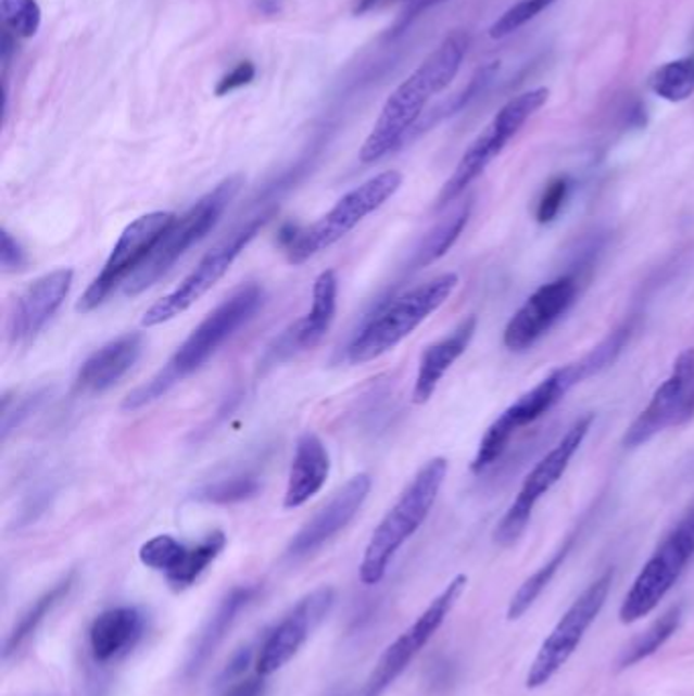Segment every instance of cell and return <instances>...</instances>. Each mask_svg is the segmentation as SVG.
<instances>
[{
	"label": "cell",
	"instance_id": "1",
	"mask_svg": "<svg viewBox=\"0 0 694 696\" xmlns=\"http://www.w3.org/2000/svg\"><path fill=\"white\" fill-rule=\"evenodd\" d=\"M468 35L454 31L405 78L383 104L377 123L361 147V162L375 163L393 153L416 129L432 98L453 84L467 58Z\"/></svg>",
	"mask_w": 694,
	"mask_h": 696
},
{
	"label": "cell",
	"instance_id": "2",
	"mask_svg": "<svg viewBox=\"0 0 694 696\" xmlns=\"http://www.w3.org/2000/svg\"><path fill=\"white\" fill-rule=\"evenodd\" d=\"M263 302L265 292L258 283H242L241 288H237L195 326L162 371L151 377L146 385L130 391L123 402V409L135 412L157 402L169 389L176 388L186 377L204 367L241 326L253 320Z\"/></svg>",
	"mask_w": 694,
	"mask_h": 696
},
{
	"label": "cell",
	"instance_id": "3",
	"mask_svg": "<svg viewBox=\"0 0 694 696\" xmlns=\"http://www.w3.org/2000/svg\"><path fill=\"white\" fill-rule=\"evenodd\" d=\"M456 286V274H442L377 306L349 344V363L365 365L393 351L440 306H444Z\"/></svg>",
	"mask_w": 694,
	"mask_h": 696
},
{
	"label": "cell",
	"instance_id": "4",
	"mask_svg": "<svg viewBox=\"0 0 694 696\" xmlns=\"http://www.w3.org/2000/svg\"><path fill=\"white\" fill-rule=\"evenodd\" d=\"M446 472H449V460L442 456L428 460L418 470V474L402 493V497L375 528L358 568L361 583L367 586L381 583L393 556L412 535L420 530L421 523L430 516L437 503L438 493L444 485Z\"/></svg>",
	"mask_w": 694,
	"mask_h": 696
},
{
	"label": "cell",
	"instance_id": "5",
	"mask_svg": "<svg viewBox=\"0 0 694 696\" xmlns=\"http://www.w3.org/2000/svg\"><path fill=\"white\" fill-rule=\"evenodd\" d=\"M402 184L404 176L389 169L342 195L332 211L326 212L314 225L306 228L288 225L281 232V246L288 261L293 265H302L328 246L339 243L340 239L358 227V223H363L369 214L379 211L389 198H393Z\"/></svg>",
	"mask_w": 694,
	"mask_h": 696
},
{
	"label": "cell",
	"instance_id": "6",
	"mask_svg": "<svg viewBox=\"0 0 694 696\" xmlns=\"http://www.w3.org/2000/svg\"><path fill=\"white\" fill-rule=\"evenodd\" d=\"M244 178L230 176L223 179L209 194L202 195L194 206L167 228L162 241L153 249L143 267L125 283L127 295H139L149 290L160 277L165 276L195 243H200L220 223L232 200L241 192Z\"/></svg>",
	"mask_w": 694,
	"mask_h": 696
},
{
	"label": "cell",
	"instance_id": "7",
	"mask_svg": "<svg viewBox=\"0 0 694 696\" xmlns=\"http://www.w3.org/2000/svg\"><path fill=\"white\" fill-rule=\"evenodd\" d=\"M548 88L540 86L517 94L501 106L500 113L493 116L483 132L468 145L460 162L456 163L453 176L442 186L437 198L438 211L446 208L475 179L483 176L484 169L500 157L507 143L548 102Z\"/></svg>",
	"mask_w": 694,
	"mask_h": 696
},
{
	"label": "cell",
	"instance_id": "8",
	"mask_svg": "<svg viewBox=\"0 0 694 696\" xmlns=\"http://www.w3.org/2000/svg\"><path fill=\"white\" fill-rule=\"evenodd\" d=\"M584 379H589V372L582 367L579 358L565 367L554 369L538 385L526 391L487 428L484 436L479 442L477 454L470 463V470L475 474H481L489 467H493L500 460L501 454L505 453L509 440L516 432L540 420L542 416H546L552 407H556L565 400L570 389L577 388Z\"/></svg>",
	"mask_w": 694,
	"mask_h": 696
},
{
	"label": "cell",
	"instance_id": "9",
	"mask_svg": "<svg viewBox=\"0 0 694 696\" xmlns=\"http://www.w3.org/2000/svg\"><path fill=\"white\" fill-rule=\"evenodd\" d=\"M693 558L694 503L664 537L631 584L630 593L619 609L621 623L628 625L649 616L670 593Z\"/></svg>",
	"mask_w": 694,
	"mask_h": 696
},
{
	"label": "cell",
	"instance_id": "10",
	"mask_svg": "<svg viewBox=\"0 0 694 696\" xmlns=\"http://www.w3.org/2000/svg\"><path fill=\"white\" fill-rule=\"evenodd\" d=\"M272 216H274V212L258 214L255 218H251L247 225H242L239 230H235L223 243L216 244L174 292L167 293L160 302H155L151 308L147 309L141 325L147 328L162 326L178 318L179 314H184L186 309L192 308L202 295L211 292L212 288L227 276L232 263L257 237L261 228L267 225V220Z\"/></svg>",
	"mask_w": 694,
	"mask_h": 696
},
{
	"label": "cell",
	"instance_id": "11",
	"mask_svg": "<svg viewBox=\"0 0 694 696\" xmlns=\"http://www.w3.org/2000/svg\"><path fill=\"white\" fill-rule=\"evenodd\" d=\"M593 421H595L593 414H586V416H582V418L575 421L566 430L565 436L556 442V446L526 477V481L519 489L516 499L509 505L505 516L501 518L500 526L495 528L493 540L500 546L516 544L521 534L526 532V528H528V523L532 519L535 505L548 493L552 486L556 485L565 477L566 469L570 467V460L575 458V454L579 453L584 438L589 436V430H591Z\"/></svg>",
	"mask_w": 694,
	"mask_h": 696
},
{
	"label": "cell",
	"instance_id": "12",
	"mask_svg": "<svg viewBox=\"0 0 694 696\" xmlns=\"http://www.w3.org/2000/svg\"><path fill=\"white\" fill-rule=\"evenodd\" d=\"M174 220L176 214L172 212H149L133 220L129 227L123 230L121 239L114 244L111 257L104 263L97 279L90 283V288L84 292L76 309L81 314H88L102 306L121 283H127L130 277L143 267V263L162 241L167 228L174 225Z\"/></svg>",
	"mask_w": 694,
	"mask_h": 696
},
{
	"label": "cell",
	"instance_id": "13",
	"mask_svg": "<svg viewBox=\"0 0 694 696\" xmlns=\"http://www.w3.org/2000/svg\"><path fill=\"white\" fill-rule=\"evenodd\" d=\"M614 584V570H605L595 583L589 584L575 600L556 628L544 640L538 656L533 658L532 666L526 676L528 688H540L556 676V672L572 658V654L581 646L584 633L593 625L605 600L609 597Z\"/></svg>",
	"mask_w": 694,
	"mask_h": 696
},
{
	"label": "cell",
	"instance_id": "14",
	"mask_svg": "<svg viewBox=\"0 0 694 696\" xmlns=\"http://www.w3.org/2000/svg\"><path fill=\"white\" fill-rule=\"evenodd\" d=\"M467 583L465 574L454 577L437 599L428 605V609L386 649L381 660L373 668L371 676L365 682L361 696H381L404 674L405 668L428 646L446 617L451 616L456 600L465 593Z\"/></svg>",
	"mask_w": 694,
	"mask_h": 696
},
{
	"label": "cell",
	"instance_id": "15",
	"mask_svg": "<svg viewBox=\"0 0 694 696\" xmlns=\"http://www.w3.org/2000/svg\"><path fill=\"white\" fill-rule=\"evenodd\" d=\"M694 418V349L682 351L672 371L654 391L646 409L633 420L626 436V448H640L668 428H680Z\"/></svg>",
	"mask_w": 694,
	"mask_h": 696
},
{
	"label": "cell",
	"instance_id": "16",
	"mask_svg": "<svg viewBox=\"0 0 694 696\" xmlns=\"http://www.w3.org/2000/svg\"><path fill=\"white\" fill-rule=\"evenodd\" d=\"M579 277L565 274L540 286L509 318L503 330V344L514 353L532 349L544 334H548L579 298Z\"/></svg>",
	"mask_w": 694,
	"mask_h": 696
},
{
	"label": "cell",
	"instance_id": "17",
	"mask_svg": "<svg viewBox=\"0 0 694 696\" xmlns=\"http://www.w3.org/2000/svg\"><path fill=\"white\" fill-rule=\"evenodd\" d=\"M227 548V535L220 530L206 535L198 544L186 546L174 535H155L139 551V560L147 568L162 572L172 589L184 591L209 570L212 562Z\"/></svg>",
	"mask_w": 694,
	"mask_h": 696
},
{
	"label": "cell",
	"instance_id": "18",
	"mask_svg": "<svg viewBox=\"0 0 694 696\" xmlns=\"http://www.w3.org/2000/svg\"><path fill=\"white\" fill-rule=\"evenodd\" d=\"M335 605V591L320 586L300 600L290 616L267 635L257 658L258 676H272L304 648L307 637L323 623Z\"/></svg>",
	"mask_w": 694,
	"mask_h": 696
},
{
	"label": "cell",
	"instance_id": "19",
	"mask_svg": "<svg viewBox=\"0 0 694 696\" xmlns=\"http://www.w3.org/2000/svg\"><path fill=\"white\" fill-rule=\"evenodd\" d=\"M337 298H339V279L335 271H324L314 281L312 306L306 316L288 326L263 356L265 365H277L293 355L314 349L328 334L337 316Z\"/></svg>",
	"mask_w": 694,
	"mask_h": 696
},
{
	"label": "cell",
	"instance_id": "20",
	"mask_svg": "<svg viewBox=\"0 0 694 696\" xmlns=\"http://www.w3.org/2000/svg\"><path fill=\"white\" fill-rule=\"evenodd\" d=\"M371 486V477L367 472H358L351 481H346L344 486H340L335 497L326 503L323 509H318L314 518L293 535L288 548L291 558H302L323 548L326 542H330L335 535L342 532L367 502Z\"/></svg>",
	"mask_w": 694,
	"mask_h": 696
},
{
	"label": "cell",
	"instance_id": "21",
	"mask_svg": "<svg viewBox=\"0 0 694 696\" xmlns=\"http://www.w3.org/2000/svg\"><path fill=\"white\" fill-rule=\"evenodd\" d=\"M74 283L72 269H55L35 279L25 292L18 295L9 320V341L13 346H23L48 326L55 312L62 308Z\"/></svg>",
	"mask_w": 694,
	"mask_h": 696
},
{
	"label": "cell",
	"instance_id": "22",
	"mask_svg": "<svg viewBox=\"0 0 694 696\" xmlns=\"http://www.w3.org/2000/svg\"><path fill=\"white\" fill-rule=\"evenodd\" d=\"M143 334L129 332L106 342L81 363L74 389L81 395H97L114 388L135 367L143 353Z\"/></svg>",
	"mask_w": 694,
	"mask_h": 696
},
{
	"label": "cell",
	"instance_id": "23",
	"mask_svg": "<svg viewBox=\"0 0 694 696\" xmlns=\"http://www.w3.org/2000/svg\"><path fill=\"white\" fill-rule=\"evenodd\" d=\"M477 325H479L477 316L470 314L465 320L458 322L451 334H446L442 341L430 344L421 353L420 367H418L414 393H412L414 404L421 405L430 402L444 375L451 371L454 363L467 353L468 344L477 332Z\"/></svg>",
	"mask_w": 694,
	"mask_h": 696
},
{
	"label": "cell",
	"instance_id": "24",
	"mask_svg": "<svg viewBox=\"0 0 694 696\" xmlns=\"http://www.w3.org/2000/svg\"><path fill=\"white\" fill-rule=\"evenodd\" d=\"M330 474V454L323 440L306 432L298 438L295 453L291 458L288 489L283 495V507L295 509L310 502L323 491Z\"/></svg>",
	"mask_w": 694,
	"mask_h": 696
},
{
	"label": "cell",
	"instance_id": "25",
	"mask_svg": "<svg viewBox=\"0 0 694 696\" xmlns=\"http://www.w3.org/2000/svg\"><path fill=\"white\" fill-rule=\"evenodd\" d=\"M146 633V616L137 607H113L94 619L90 628L92 658L106 665L125 656Z\"/></svg>",
	"mask_w": 694,
	"mask_h": 696
},
{
	"label": "cell",
	"instance_id": "26",
	"mask_svg": "<svg viewBox=\"0 0 694 696\" xmlns=\"http://www.w3.org/2000/svg\"><path fill=\"white\" fill-rule=\"evenodd\" d=\"M253 597H255V589L237 586L218 605L216 613L209 619V623L202 628V632L195 640L194 649H192L190 660L186 666L190 676L198 674L204 668V665L211 660L212 654L225 642L228 630L237 621V616L253 600Z\"/></svg>",
	"mask_w": 694,
	"mask_h": 696
},
{
	"label": "cell",
	"instance_id": "27",
	"mask_svg": "<svg viewBox=\"0 0 694 696\" xmlns=\"http://www.w3.org/2000/svg\"><path fill=\"white\" fill-rule=\"evenodd\" d=\"M586 521H589V514H584L581 521L568 532V535L560 542V546L550 556L548 560H546L542 567L538 568L530 579H526V583L517 589L516 595L512 597L509 607H507V619H509V621H516V619L523 616V613L532 607L533 600L542 595V591H544V589L548 586L550 581L556 577L558 568L565 565L568 554L577 546L582 530L586 528Z\"/></svg>",
	"mask_w": 694,
	"mask_h": 696
},
{
	"label": "cell",
	"instance_id": "28",
	"mask_svg": "<svg viewBox=\"0 0 694 696\" xmlns=\"http://www.w3.org/2000/svg\"><path fill=\"white\" fill-rule=\"evenodd\" d=\"M470 211H472V204H470V200H467V202L458 204L446 218H442L437 227L430 228L424 235L418 246L414 249L407 269L420 271L424 267L437 263L440 257H444L453 249V244L458 241L460 232L467 227Z\"/></svg>",
	"mask_w": 694,
	"mask_h": 696
},
{
	"label": "cell",
	"instance_id": "29",
	"mask_svg": "<svg viewBox=\"0 0 694 696\" xmlns=\"http://www.w3.org/2000/svg\"><path fill=\"white\" fill-rule=\"evenodd\" d=\"M74 584H76V572H70L60 583L53 584L39 599L35 600L23 616L18 617L13 632L9 633V637L4 642V651H2L4 658L15 654L16 649L31 637L35 630L43 623V619L70 595Z\"/></svg>",
	"mask_w": 694,
	"mask_h": 696
},
{
	"label": "cell",
	"instance_id": "30",
	"mask_svg": "<svg viewBox=\"0 0 694 696\" xmlns=\"http://www.w3.org/2000/svg\"><path fill=\"white\" fill-rule=\"evenodd\" d=\"M682 619V605H674L670 607L660 619H656L646 632L642 633L630 648L626 649V654L621 656L619 668L626 670L631 666L644 662L649 656H654L658 649L663 648L664 644L677 633Z\"/></svg>",
	"mask_w": 694,
	"mask_h": 696
},
{
	"label": "cell",
	"instance_id": "31",
	"mask_svg": "<svg viewBox=\"0 0 694 696\" xmlns=\"http://www.w3.org/2000/svg\"><path fill=\"white\" fill-rule=\"evenodd\" d=\"M649 90L666 102H684L694 94V58L660 65L647 80Z\"/></svg>",
	"mask_w": 694,
	"mask_h": 696
},
{
	"label": "cell",
	"instance_id": "32",
	"mask_svg": "<svg viewBox=\"0 0 694 696\" xmlns=\"http://www.w3.org/2000/svg\"><path fill=\"white\" fill-rule=\"evenodd\" d=\"M258 489H261V481H258L257 474L239 472V474H232V477L198 489L195 499L216 503V505H230V503L247 502V499L255 497Z\"/></svg>",
	"mask_w": 694,
	"mask_h": 696
},
{
	"label": "cell",
	"instance_id": "33",
	"mask_svg": "<svg viewBox=\"0 0 694 696\" xmlns=\"http://www.w3.org/2000/svg\"><path fill=\"white\" fill-rule=\"evenodd\" d=\"M497 74H500V62H489V64H484L483 67H479V69L475 72V76L468 80L467 86H465L458 94H454V97L449 98L444 104H440L438 109H434V111L430 113L428 123H426V125H421L418 132L426 129V127H430V125H434V123L440 121V118H446V116H451V114H456L458 111H463V109H465L467 104H470L475 98L483 94L484 90L489 88V84L495 80V76H497Z\"/></svg>",
	"mask_w": 694,
	"mask_h": 696
},
{
	"label": "cell",
	"instance_id": "34",
	"mask_svg": "<svg viewBox=\"0 0 694 696\" xmlns=\"http://www.w3.org/2000/svg\"><path fill=\"white\" fill-rule=\"evenodd\" d=\"M556 0H517L503 15L489 27L491 39H505L517 29L528 25L535 16L542 15Z\"/></svg>",
	"mask_w": 694,
	"mask_h": 696
},
{
	"label": "cell",
	"instance_id": "35",
	"mask_svg": "<svg viewBox=\"0 0 694 696\" xmlns=\"http://www.w3.org/2000/svg\"><path fill=\"white\" fill-rule=\"evenodd\" d=\"M0 13L11 31L31 39L41 27V7L37 0H0Z\"/></svg>",
	"mask_w": 694,
	"mask_h": 696
},
{
	"label": "cell",
	"instance_id": "36",
	"mask_svg": "<svg viewBox=\"0 0 694 696\" xmlns=\"http://www.w3.org/2000/svg\"><path fill=\"white\" fill-rule=\"evenodd\" d=\"M570 188H572V181L568 176L550 179L548 186L544 188L535 206V220L540 225H550L552 220H556V216L565 208Z\"/></svg>",
	"mask_w": 694,
	"mask_h": 696
},
{
	"label": "cell",
	"instance_id": "37",
	"mask_svg": "<svg viewBox=\"0 0 694 696\" xmlns=\"http://www.w3.org/2000/svg\"><path fill=\"white\" fill-rule=\"evenodd\" d=\"M46 397H48V391H37V393L21 397L18 402H15V407L4 405L2 407V440H7L16 426H21L27 418H31V414L41 407Z\"/></svg>",
	"mask_w": 694,
	"mask_h": 696
},
{
	"label": "cell",
	"instance_id": "38",
	"mask_svg": "<svg viewBox=\"0 0 694 696\" xmlns=\"http://www.w3.org/2000/svg\"><path fill=\"white\" fill-rule=\"evenodd\" d=\"M255 76H257V67H255L253 62H249V60H247V62H239L228 74H225V76L218 80L216 88H214V94H216V97H227L230 92L241 90L244 86H249L251 81L255 80Z\"/></svg>",
	"mask_w": 694,
	"mask_h": 696
},
{
	"label": "cell",
	"instance_id": "39",
	"mask_svg": "<svg viewBox=\"0 0 694 696\" xmlns=\"http://www.w3.org/2000/svg\"><path fill=\"white\" fill-rule=\"evenodd\" d=\"M0 267L4 274H16L27 267V255L15 237L2 228L0 235Z\"/></svg>",
	"mask_w": 694,
	"mask_h": 696
},
{
	"label": "cell",
	"instance_id": "40",
	"mask_svg": "<svg viewBox=\"0 0 694 696\" xmlns=\"http://www.w3.org/2000/svg\"><path fill=\"white\" fill-rule=\"evenodd\" d=\"M442 2H446V0H405L400 15L395 18V23L391 25V29H389V37H391V39H393V37H400L402 33L407 31V27H409L418 16L424 15V13L430 11V9H434L438 4H442Z\"/></svg>",
	"mask_w": 694,
	"mask_h": 696
},
{
	"label": "cell",
	"instance_id": "41",
	"mask_svg": "<svg viewBox=\"0 0 694 696\" xmlns=\"http://www.w3.org/2000/svg\"><path fill=\"white\" fill-rule=\"evenodd\" d=\"M263 695V682L253 679V681H242L235 684L230 691L223 696H261Z\"/></svg>",
	"mask_w": 694,
	"mask_h": 696
},
{
	"label": "cell",
	"instance_id": "42",
	"mask_svg": "<svg viewBox=\"0 0 694 696\" xmlns=\"http://www.w3.org/2000/svg\"><path fill=\"white\" fill-rule=\"evenodd\" d=\"M375 2H377V0H358L355 7L356 15H363V13H367V11L371 9V7H375Z\"/></svg>",
	"mask_w": 694,
	"mask_h": 696
}]
</instances>
